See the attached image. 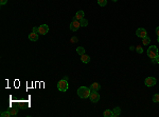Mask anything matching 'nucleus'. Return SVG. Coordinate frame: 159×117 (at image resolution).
I'll return each instance as SVG.
<instances>
[{
	"instance_id": "1",
	"label": "nucleus",
	"mask_w": 159,
	"mask_h": 117,
	"mask_svg": "<svg viewBox=\"0 0 159 117\" xmlns=\"http://www.w3.org/2000/svg\"><path fill=\"white\" fill-rule=\"evenodd\" d=\"M90 93H91V90H90V88H87V86H80L78 89V95L82 99L89 98Z\"/></svg>"
},
{
	"instance_id": "2",
	"label": "nucleus",
	"mask_w": 159,
	"mask_h": 117,
	"mask_svg": "<svg viewBox=\"0 0 159 117\" xmlns=\"http://www.w3.org/2000/svg\"><path fill=\"white\" fill-rule=\"evenodd\" d=\"M158 49L156 45H151L150 48L147 49V56L151 59H156V57L158 56Z\"/></svg>"
},
{
	"instance_id": "3",
	"label": "nucleus",
	"mask_w": 159,
	"mask_h": 117,
	"mask_svg": "<svg viewBox=\"0 0 159 117\" xmlns=\"http://www.w3.org/2000/svg\"><path fill=\"white\" fill-rule=\"evenodd\" d=\"M68 88H69V85H68V82L66 79H61L57 82V89L60 92H66L68 90Z\"/></svg>"
},
{
	"instance_id": "4",
	"label": "nucleus",
	"mask_w": 159,
	"mask_h": 117,
	"mask_svg": "<svg viewBox=\"0 0 159 117\" xmlns=\"http://www.w3.org/2000/svg\"><path fill=\"white\" fill-rule=\"evenodd\" d=\"M81 27V24H80V20H78L75 17H73L72 19V21H71L70 23V30L72 32H76L79 30V28Z\"/></svg>"
},
{
	"instance_id": "5",
	"label": "nucleus",
	"mask_w": 159,
	"mask_h": 117,
	"mask_svg": "<svg viewBox=\"0 0 159 117\" xmlns=\"http://www.w3.org/2000/svg\"><path fill=\"white\" fill-rule=\"evenodd\" d=\"M156 82H157V80L155 77H147L144 80V84L146 86H148V88H150V86H154L156 84Z\"/></svg>"
},
{
	"instance_id": "6",
	"label": "nucleus",
	"mask_w": 159,
	"mask_h": 117,
	"mask_svg": "<svg viewBox=\"0 0 159 117\" xmlns=\"http://www.w3.org/2000/svg\"><path fill=\"white\" fill-rule=\"evenodd\" d=\"M136 35L139 38H144L147 36V32H146V30L145 29H143V28H139L136 31Z\"/></svg>"
},
{
	"instance_id": "7",
	"label": "nucleus",
	"mask_w": 159,
	"mask_h": 117,
	"mask_svg": "<svg viewBox=\"0 0 159 117\" xmlns=\"http://www.w3.org/2000/svg\"><path fill=\"white\" fill-rule=\"evenodd\" d=\"M89 99H90L91 102H93V103L98 102V101L100 100V94L98 92H92V93H90Z\"/></svg>"
},
{
	"instance_id": "8",
	"label": "nucleus",
	"mask_w": 159,
	"mask_h": 117,
	"mask_svg": "<svg viewBox=\"0 0 159 117\" xmlns=\"http://www.w3.org/2000/svg\"><path fill=\"white\" fill-rule=\"evenodd\" d=\"M38 29H39V34H40V35H46V34L49 32V27H48L47 24H42V25H39Z\"/></svg>"
},
{
	"instance_id": "9",
	"label": "nucleus",
	"mask_w": 159,
	"mask_h": 117,
	"mask_svg": "<svg viewBox=\"0 0 159 117\" xmlns=\"http://www.w3.org/2000/svg\"><path fill=\"white\" fill-rule=\"evenodd\" d=\"M100 89H101V85H100V83H98V82H93V83L90 85L91 92H99Z\"/></svg>"
},
{
	"instance_id": "10",
	"label": "nucleus",
	"mask_w": 159,
	"mask_h": 117,
	"mask_svg": "<svg viewBox=\"0 0 159 117\" xmlns=\"http://www.w3.org/2000/svg\"><path fill=\"white\" fill-rule=\"evenodd\" d=\"M29 39L31 40V41H37L38 40V34L32 32L31 34H29Z\"/></svg>"
},
{
	"instance_id": "11",
	"label": "nucleus",
	"mask_w": 159,
	"mask_h": 117,
	"mask_svg": "<svg viewBox=\"0 0 159 117\" xmlns=\"http://www.w3.org/2000/svg\"><path fill=\"white\" fill-rule=\"evenodd\" d=\"M81 60H82V62H83V63H88L90 61V57H89L88 55L84 54V55L81 56Z\"/></svg>"
},
{
	"instance_id": "12",
	"label": "nucleus",
	"mask_w": 159,
	"mask_h": 117,
	"mask_svg": "<svg viewBox=\"0 0 159 117\" xmlns=\"http://www.w3.org/2000/svg\"><path fill=\"white\" fill-rule=\"evenodd\" d=\"M84 16H85V13L83 11H78V12H76V14H75V18L78 19V20L83 19Z\"/></svg>"
},
{
	"instance_id": "13",
	"label": "nucleus",
	"mask_w": 159,
	"mask_h": 117,
	"mask_svg": "<svg viewBox=\"0 0 159 117\" xmlns=\"http://www.w3.org/2000/svg\"><path fill=\"white\" fill-rule=\"evenodd\" d=\"M112 114H114V117L119 116L121 114V109L119 108V106H117V108H115L114 110H112Z\"/></svg>"
},
{
	"instance_id": "14",
	"label": "nucleus",
	"mask_w": 159,
	"mask_h": 117,
	"mask_svg": "<svg viewBox=\"0 0 159 117\" xmlns=\"http://www.w3.org/2000/svg\"><path fill=\"white\" fill-rule=\"evenodd\" d=\"M103 115H104L105 117H114V114H112V111H111V110H106V111H104Z\"/></svg>"
},
{
	"instance_id": "15",
	"label": "nucleus",
	"mask_w": 159,
	"mask_h": 117,
	"mask_svg": "<svg viewBox=\"0 0 159 117\" xmlns=\"http://www.w3.org/2000/svg\"><path fill=\"white\" fill-rule=\"evenodd\" d=\"M142 42H143V45H148L151 42V38L150 37H144V38H142Z\"/></svg>"
},
{
	"instance_id": "16",
	"label": "nucleus",
	"mask_w": 159,
	"mask_h": 117,
	"mask_svg": "<svg viewBox=\"0 0 159 117\" xmlns=\"http://www.w3.org/2000/svg\"><path fill=\"white\" fill-rule=\"evenodd\" d=\"M76 53H78L79 55H84L85 54V49L83 48V47H79L78 49H76Z\"/></svg>"
},
{
	"instance_id": "17",
	"label": "nucleus",
	"mask_w": 159,
	"mask_h": 117,
	"mask_svg": "<svg viewBox=\"0 0 159 117\" xmlns=\"http://www.w3.org/2000/svg\"><path fill=\"white\" fill-rule=\"evenodd\" d=\"M80 24H81V27H87L88 25V20L83 18V19H81L80 20Z\"/></svg>"
},
{
	"instance_id": "18",
	"label": "nucleus",
	"mask_w": 159,
	"mask_h": 117,
	"mask_svg": "<svg viewBox=\"0 0 159 117\" xmlns=\"http://www.w3.org/2000/svg\"><path fill=\"white\" fill-rule=\"evenodd\" d=\"M98 4L100 7H105L107 4V0H98Z\"/></svg>"
},
{
	"instance_id": "19",
	"label": "nucleus",
	"mask_w": 159,
	"mask_h": 117,
	"mask_svg": "<svg viewBox=\"0 0 159 117\" xmlns=\"http://www.w3.org/2000/svg\"><path fill=\"white\" fill-rule=\"evenodd\" d=\"M10 111V113H11V116H16L17 113H18V110L17 109H11V110H9Z\"/></svg>"
},
{
	"instance_id": "20",
	"label": "nucleus",
	"mask_w": 159,
	"mask_h": 117,
	"mask_svg": "<svg viewBox=\"0 0 159 117\" xmlns=\"http://www.w3.org/2000/svg\"><path fill=\"white\" fill-rule=\"evenodd\" d=\"M1 117H10L11 116V113H10V111H7V112H1V114H0Z\"/></svg>"
},
{
	"instance_id": "21",
	"label": "nucleus",
	"mask_w": 159,
	"mask_h": 117,
	"mask_svg": "<svg viewBox=\"0 0 159 117\" xmlns=\"http://www.w3.org/2000/svg\"><path fill=\"white\" fill-rule=\"evenodd\" d=\"M136 52H137L138 54H142L143 49H142L141 45H137V47H136Z\"/></svg>"
},
{
	"instance_id": "22",
	"label": "nucleus",
	"mask_w": 159,
	"mask_h": 117,
	"mask_svg": "<svg viewBox=\"0 0 159 117\" xmlns=\"http://www.w3.org/2000/svg\"><path fill=\"white\" fill-rule=\"evenodd\" d=\"M153 101L154 102H159V94H154L153 95Z\"/></svg>"
},
{
	"instance_id": "23",
	"label": "nucleus",
	"mask_w": 159,
	"mask_h": 117,
	"mask_svg": "<svg viewBox=\"0 0 159 117\" xmlns=\"http://www.w3.org/2000/svg\"><path fill=\"white\" fill-rule=\"evenodd\" d=\"M32 32H34V33H37V34H39V29H38L37 27H34V28H33V30H32Z\"/></svg>"
},
{
	"instance_id": "24",
	"label": "nucleus",
	"mask_w": 159,
	"mask_h": 117,
	"mask_svg": "<svg viewBox=\"0 0 159 117\" xmlns=\"http://www.w3.org/2000/svg\"><path fill=\"white\" fill-rule=\"evenodd\" d=\"M76 41H78V38H76V37H72V38H71V42L75 43Z\"/></svg>"
},
{
	"instance_id": "25",
	"label": "nucleus",
	"mask_w": 159,
	"mask_h": 117,
	"mask_svg": "<svg viewBox=\"0 0 159 117\" xmlns=\"http://www.w3.org/2000/svg\"><path fill=\"white\" fill-rule=\"evenodd\" d=\"M8 2V0H0V4H2V6H3V4H6Z\"/></svg>"
},
{
	"instance_id": "26",
	"label": "nucleus",
	"mask_w": 159,
	"mask_h": 117,
	"mask_svg": "<svg viewBox=\"0 0 159 117\" xmlns=\"http://www.w3.org/2000/svg\"><path fill=\"white\" fill-rule=\"evenodd\" d=\"M156 34L159 36V27H157V29H156Z\"/></svg>"
},
{
	"instance_id": "27",
	"label": "nucleus",
	"mask_w": 159,
	"mask_h": 117,
	"mask_svg": "<svg viewBox=\"0 0 159 117\" xmlns=\"http://www.w3.org/2000/svg\"><path fill=\"white\" fill-rule=\"evenodd\" d=\"M156 61H157V63L159 64V54H158V56L156 57Z\"/></svg>"
},
{
	"instance_id": "28",
	"label": "nucleus",
	"mask_w": 159,
	"mask_h": 117,
	"mask_svg": "<svg viewBox=\"0 0 159 117\" xmlns=\"http://www.w3.org/2000/svg\"><path fill=\"white\" fill-rule=\"evenodd\" d=\"M157 41H158V42H159V36H158V38H157Z\"/></svg>"
},
{
	"instance_id": "29",
	"label": "nucleus",
	"mask_w": 159,
	"mask_h": 117,
	"mask_svg": "<svg viewBox=\"0 0 159 117\" xmlns=\"http://www.w3.org/2000/svg\"><path fill=\"white\" fill-rule=\"evenodd\" d=\"M112 1H115V2H116V1H118V0H112Z\"/></svg>"
}]
</instances>
